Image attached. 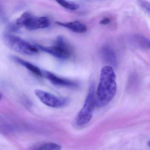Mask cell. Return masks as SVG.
Here are the masks:
<instances>
[{"instance_id": "6", "label": "cell", "mask_w": 150, "mask_h": 150, "mask_svg": "<svg viewBox=\"0 0 150 150\" xmlns=\"http://www.w3.org/2000/svg\"><path fill=\"white\" fill-rule=\"evenodd\" d=\"M35 93L42 103L51 108H62L66 106L69 102L67 98L58 97L41 89H36Z\"/></svg>"}, {"instance_id": "5", "label": "cell", "mask_w": 150, "mask_h": 150, "mask_svg": "<svg viewBox=\"0 0 150 150\" xmlns=\"http://www.w3.org/2000/svg\"><path fill=\"white\" fill-rule=\"evenodd\" d=\"M56 45L52 46L45 47L35 45L39 50L47 52L55 57L60 59H67L70 57L71 52L63 37L59 36L56 40Z\"/></svg>"}, {"instance_id": "3", "label": "cell", "mask_w": 150, "mask_h": 150, "mask_svg": "<svg viewBox=\"0 0 150 150\" xmlns=\"http://www.w3.org/2000/svg\"><path fill=\"white\" fill-rule=\"evenodd\" d=\"M96 107L94 86L92 85L85 100L83 108L79 112L76 117L75 123L79 126L87 124L93 117V113Z\"/></svg>"}, {"instance_id": "4", "label": "cell", "mask_w": 150, "mask_h": 150, "mask_svg": "<svg viewBox=\"0 0 150 150\" xmlns=\"http://www.w3.org/2000/svg\"><path fill=\"white\" fill-rule=\"evenodd\" d=\"M17 23L21 27L30 30L48 28L50 25L49 18L46 16L35 17L30 12H24L17 19Z\"/></svg>"}, {"instance_id": "16", "label": "cell", "mask_w": 150, "mask_h": 150, "mask_svg": "<svg viewBox=\"0 0 150 150\" xmlns=\"http://www.w3.org/2000/svg\"><path fill=\"white\" fill-rule=\"evenodd\" d=\"M111 22L110 18L106 17V18H103L100 21V23L102 25H107V24H109Z\"/></svg>"}, {"instance_id": "11", "label": "cell", "mask_w": 150, "mask_h": 150, "mask_svg": "<svg viewBox=\"0 0 150 150\" xmlns=\"http://www.w3.org/2000/svg\"><path fill=\"white\" fill-rule=\"evenodd\" d=\"M57 2L61 6L68 10L74 11L79 8V5L73 2L66 1H57Z\"/></svg>"}, {"instance_id": "14", "label": "cell", "mask_w": 150, "mask_h": 150, "mask_svg": "<svg viewBox=\"0 0 150 150\" xmlns=\"http://www.w3.org/2000/svg\"><path fill=\"white\" fill-rule=\"evenodd\" d=\"M139 4H140L142 8L143 9L146 11L148 14L150 13V4L147 1H139Z\"/></svg>"}, {"instance_id": "10", "label": "cell", "mask_w": 150, "mask_h": 150, "mask_svg": "<svg viewBox=\"0 0 150 150\" xmlns=\"http://www.w3.org/2000/svg\"><path fill=\"white\" fill-rule=\"evenodd\" d=\"M102 55L103 60L114 67L117 64L116 57L114 51L108 46H104L102 50Z\"/></svg>"}, {"instance_id": "15", "label": "cell", "mask_w": 150, "mask_h": 150, "mask_svg": "<svg viewBox=\"0 0 150 150\" xmlns=\"http://www.w3.org/2000/svg\"><path fill=\"white\" fill-rule=\"evenodd\" d=\"M6 15L2 5L0 4V19L2 21L6 20Z\"/></svg>"}, {"instance_id": "9", "label": "cell", "mask_w": 150, "mask_h": 150, "mask_svg": "<svg viewBox=\"0 0 150 150\" xmlns=\"http://www.w3.org/2000/svg\"><path fill=\"white\" fill-rule=\"evenodd\" d=\"M12 58L13 61L24 67L35 75L39 77H42V71H41L40 68H38V67L36 66L30 62L25 61L23 59L15 56L12 57Z\"/></svg>"}, {"instance_id": "1", "label": "cell", "mask_w": 150, "mask_h": 150, "mask_svg": "<svg viewBox=\"0 0 150 150\" xmlns=\"http://www.w3.org/2000/svg\"><path fill=\"white\" fill-rule=\"evenodd\" d=\"M117 90V84L114 69L110 66H106L101 72L95 95L96 106L103 107L109 103L115 95Z\"/></svg>"}, {"instance_id": "12", "label": "cell", "mask_w": 150, "mask_h": 150, "mask_svg": "<svg viewBox=\"0 0 150 150\" xmlns=\"http://www.w3.org/2000/svg\"><path fill=\"white\" fill-rule=\"evenodd\" d=\"M62 146L56 143L50 142L42 145L34 150H61Z\"/></svg>"}, {"instance_id": "7", "label": "cell", "mask_w": 150, "mask_h": 150, "mask_svg": "<svg viewBox=\"0 0 150 150\" xmlns=\"http://www.w3.org/2000/svg\"><path fill=\"white\" fill-rule=\"evenodd\" d=\"M42 76L45 77L52 84L55 86L71 87L77 86L75 82L69 80L60 78L48 71H42Z\"/></svg>"}, {"instance_id": "17", "label": "cell", "mask_w": 150, "mask_h": 150, "mask_svg": "<svg viewBox=\"0 0 150 150\" xmlns=\"http://www.w3.org/2000/svg\"><path fill=\"white\" fill-rule=\"evenodd\" d=\"M1 98H2V95H1V93H0V100H1Z\"/></svg>"}, {"instance_id": "8", "label": "cell", "mask_w": 150, "mask_h": 150, "mask_svg": "<svg viewBox=\"0 0 150 150\" xmlns=\"http://www.w3.org/2000/svg\"><path fill=\"white\" fill-rule=\"evenodd\" d=\"M56 23L61 27L67 28L73 32L79 34L85 33L87 30V28L86 25L78 21L67 23L58 21L56 22Z\"/></svg>"}, {"instance_id": "13", "label": "cell", "mask_w": 150, "mask_h": 150, "mask_svg": "<svg viewBox=\"0 0 150 150\" xmlns=\"http://www.w3.org/2000/svg\"><path fill=\"white\" fill-rule=\"evenodd\" d=\"M134 39L136 43L138 45V46L146 49H149V40L147 38L142 36L137 35L135 37Z\"/></svg>"}, {"instance_id": "2", "label": "cell", "mask_w": 150, "mask_h": 150, "mask_svg": "<svg viewBox=\"0 0 150 150\" xmlns=\"http://www.w3.org/2000/svg\"><path fill=\"white\" fill-rule=\"evenodd\" d=\"M6 43L12 50L23 55L33 56L37 54L39 49L19 37L9 34L4 35Z\"/></svg>"}]
</instances>
